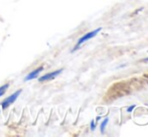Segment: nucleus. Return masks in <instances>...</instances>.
I'll list each match as a JSON object with an SVG mask.
<instances>
[{"instance_id":"obj_10","label":"nucleus","mask_w":148,"mask_h":137,"mask_svg":"<svg viewBox=\"0 0 148 137\" xmlns=\"http://www.w3.org/2000/svg\"><path fill=\"white\" fill-rule=\"evenodd\" d=\"M145 77H146V78H148V75H145Z\"/></svg>"},{"instance_id":"obj_8","label":"nucleus","mask_w":148,"mask_h":137,"mask_svg":"<svg viewBox=\"0 0 148 137\" xmlns=\"http://www.w3.org/2000/svg\"><path fill=\"white\" fill-rule=\"evenodd\" d=\"M136 107V106L135 105H132V106H130V107L128 108V109H127V112H128V113H130V112H132L133 110H134V108Z\"/></svg>"},{"instance_id":"obj_7","label":"nucleus","mask_w":148,"mask_h":137,"mask_svg":"<svg viewBox=\"0 0 148 137\" xmlns=\"http://www.w3.org/2000/svg\"><path fill=\"white\" fill-rule=\"evenodd\" d=\"M95 129H96V122L94 121V120H92L91 121V131H94Z\"/></svg>"},{"instance_id":"obj_2","label":"nucleus","mask_w":148,"mask_h":137,"mask_svg":"<svg viewBox=\"0 0 148 137\" xmlns=\"http://www.w3.org/2000/svg\"><path fill=\"white\" fill-rule=\"evenodd\" d=\"M21 92H22V90H17L16 92H14L13 94L10 95L9 97H7L5 100L2 101V103H1L2 109L6 110L7 108H9V106L11 105V104H13L16 100H17V98L19 97V95L21 94Z\"/></svg>"},{"instance_id":"obj_6","label":"nucleus","mask_w":148,"mask_h":137,"mask_svg":"<svg viewBox=\"0 0 148 137\" xmlns=\"http://www.w3.org/2000/svg\"><path fill=\"white\" fill-rule=\"evenodd\" d=\"M8 88H9V84H5V85H3V86L0 87V97L3 96V95L5 94V92L7 91Z\"/></svg>"},{"instance_id":"obj_1","label":"nucleus","mask_w":148,"mask_h":137,"mask_svg":"<svg viewBox=\"0 0 148 137\" xmlns=\"http://www.w3.org/2000/svg\"><path fill=\"white\" fill-rule=\"evenodd\" d=\"M101 30H102V27H99V28H96V29H94V30H92V32H88V34H84V35H83V36L81 37V38L78 40V42H77L76 47H74L73 51H75L76 49H78L79 47H80L81 45H83V43L86 42V41H88L89 39H91V38H93V37H95L96 35H97L100 32H101Z\"/></svg>"},{"instance_id":"obj_4","label":"nucleus","mask_w":148,"mask_h":137,"mask_svg":"<svg viewBox=\"0 0 148 137\" xmlns=\"http://www.w3.org/2000/svg\"><path fill=\"white\" fill-rule=\"evenodd\" d=\"M42 71H43V67H38L37 68H35V70H33L32 72H30L29 74L25 77V79H24V80L27 82V81H31V80H33V79L37 78V77L39 76V74H40Z\"/></svg>"},{"instance_id":"obj_3","label":"nucleus","mask_w":148,"mask_h":137,"mask_svg":"<svg viewBox=\"0 0 148 137\" xmlns=\"http://www.w3.org/2000/svg\"><path fill=\"white\" fill-rule=\"evenodd\" d=\"M62 68H60V70H57V71H53V72H51L49 74H45V76H41L38 78V82L40 83H43V82H47V81H51L53 79L57 78L58 76H60V74L62 73Z\"/></svg>"},{"instance_id":"obj_9","label":"nucleus","mask_w":148,"mask_h":137,"mask_svg":"<svg viewBox=\"0 0 148 137\" xmlns=\"http://www.w3.org/2000/svg\"><path fill=\"white\" fill-rule=\"evenodd\" d=\"M143 62H145V63H146V62H148V59H145V60H143Z\"/></svg>"},{"instance_id":"obj_5","label":"nucleus","mask_w":148,"mask_h":137,"mask_svg":"<svg viewBox=\"0 0 148 137\" xmlns=\"http://www.w3.org/2000/svg\"><path fill=\"white\" fill-rule=\"evenodd\" d=\"M108 122H109V118H105V119H104V121L101 123V128H100V129H101V132H102V133H104V132H105L106 126H107Z\"/></svg>"}]
</instances>
